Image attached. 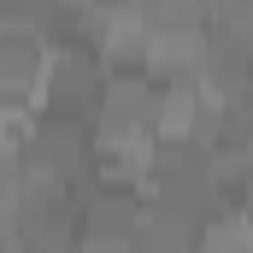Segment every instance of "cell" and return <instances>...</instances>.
<instances>
[{
  "mask_svg": "<svg viewBox=\"0 0 253 253\" xmlns=\"http://www.w3.org/2000/svg\"><path fill=\"white\" fill-rule=\"evenodd\" d=\"M141 194L159 200V206L189 212L200 224H212V218L230 212V194L218 189V177H212V153L200 141H189V135H153L147 171H141Z\"/></svg>",
  "mask_w": 253,
  "mask_h": 253,
  "instance_id": "1",
  "label": "cell"
},
{
  "mask_svg": "<svg viewBox=\"0 0 253 253\" xmlns=\"http://www.w3.org/2000/svg\"><path fill=\"white\" fill-rule=\"evenodd\" d=\"M94 153H100L94 118H71V112H36V118H30L24 171L77 183V189L88 194V189H94Z\"/></svg>",
  "mask_w": 253,
  "mask_h": 253,
  "instance_id": "2",
  "label": "cell"
},
{
  "mask_svg": "<svg viewBox=\"0 0 253 253\" xmlns=\"http://www.w3.org/2000/svg\"><path fill=\"white\" fill-rule=\"evenodd\" d=\"M153 118H159V77L147 65L106 71V94H100V112H94L100 147H141V141H153Z\"/></svg>",
  "mask_w": 253,
  "mask_h": 253,
  "instance_id": "3",
  "label": "cell"
},
{
  "mask_svg": "<svg viewBox=\"0 0 253 253\" xmlns=\"http://www.w3.org/2000/svg\"><path fill=\"white\" fill-rule=\"evenodd\" d=\"M141 212H147V194L135 189V183H94V189L83 194V212H77L83 253H135Z\"/></svg>",
  "mask_w": 253,
  "mask_h": 253,
  "instance_id": "4",
  "label": "cell"
},
{
  "mask_svg": "<svg viewBox=\"0 0 253 253\" xmlns=\"http://www.w3.org/2000/svg\"><path fill=\"white\" fill-rule=\"evenodd\" d=\"M106 94V59L94 47H59L47 53L42 77V112H71V118H94Z\"/></svg>",
  "mask_w": 253,
  "mask_h": 253,
  "instance_id": "5",
  "label": "cell"
},
{
  "mask_svg": "<svg viewBox=\"0 0 253 253\" xmlns=\"http://www.w3.org/2000/svg\"><path fill=\"white\" fill-rule=\"evenodd\" d=\"M200 83L212 94L253 88V18H212L200 42Z\"/></svg>",
  "mask_w": 253,
  "mask_h": 253,
  "instance_id": "6",
  "label": "cell"
},
{
  "mask_svg": "<svg viewBox=\"0 0 253 253\" xmlns=\"http://www.w3.org/2000/svg\"><path fill=\"white\" fill-rule=\"evenodd\" d=\"M42 77H47V42L42 36H0V106L42 100Z\"/></svg>",
  "mask_w": 253,
  "mask_h": 253,
  "instance_id": "7",
  "label": "cell"
},
{
  "mask_svg": "<svg viewBox=\"0 0 253 253\" xmlns=\"http://www.w3.org/2000/svg\"><path fill=\"white\" fill-rule=\"evenodd\" d=\"M212 100V88L200 77H159V118H153V135H194V118L200 106Z\"/></svg>",
  "mask_w": 253,
  "mask_h": 253,
  "instance_id": "8",
  "label": "cell"
},
{
  "mask_svg": "<svg viewBox=\"0 0 253 253\" xmlns=\"http://www.w3.org/2000/svg\"><path fill=\"white\" fill-rule=\"evenodd\" d=\"M200 230H206L200 218L177 212V206H159V200H147V212H141V242H135V253H194Z\"/></svg>",
  "mask_w": 253,
  "mask_h": 253,
  "instance_id": "9",
  "label": "cell"
},
{
  "mask_svg": "<svg viewBox=\"0 0 253 253\" xmlns=\"http://www.w3.org/2000/svg\"><path fill=\"white\" fill-rule=\"evenodd\" d=\"M194 253H253V230L242 224V218H236V206H230L224 218H212V224L200 230Z\"/></svg>",
  "mask_w": 253,
  "mask_h": 253,
  "instance_id": "10",
  "label": "cell"
},
{
  "mask_svg": "<svg viewBox=\"0 0 253 253\" xmlns=\"http://www.w3.org/2000/svg\"><path fill=\"white\" fill-rule=\"evenodd\" d=\"M53 0H0V36H42Z\"/></svg>",
  "mask_w": 253,
  "mask_h": 253,
  "instance_id": "11",
  "label": "cell"
},
{
  "mask_svg": "<svg viewBox=\"0 0 253 253\" xmlns=\"http://www.w3.org/2000/svg\"><path fill=\"white\" fill-rule=\"evenodd\" d=\"M30 106H0V165H24V141H30Z\"/></svg>",
  "mask_w": 253,
  "mask_h": 253,
  "instance_id": "12",
  "label": "cell"
},
{
  "mask_svg": "<svg viewBox=\"0 0 253 253\" xmlns=\"http://www.w3.org/2000/svg\"><path fill=\"white\" fill-rule=\"evenodd\" d=\"M24 206V165H0V230H18Z\"/></svg>",
  "mask_w": 253,
  "mask_h": 253,
  "instance_id": "13",
  "label": "cell"
},
{
  "mask_svg": "<svg viewBox=\"0 0 253 253\" xmlns=\"http://www.w3.org/2000/svg\"><path fill=\"white\" fill-rule=\"evenodd\" d=\"M0 253H24V242H18V230H0Z\"/></svg>",
  "mask_w": 253,
  "mask_h": 253,
  "instance_id": "14",
  "label": "cell"
},
{
  "mask_svg": "<svg viewBox=\"0 0 253 253\" xmlns=\"http://www.w3.org/2000/svg\"><path fill=\"white\" fill-rule=\"evenodd\" d=\"M135 6H141V0H135Z\"/></svg>",
  "mask_w": 253,
  "mask_h": 253,
  "instance_id": "15",
  "label": "cell"
}]
</instances>
